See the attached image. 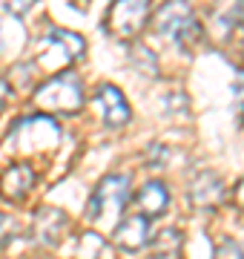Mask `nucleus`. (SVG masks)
<instances>
[{
	"label": "nucleus",
	"instance_id": "nucleus-17",
	"mask_svg": "<svg viewBox=\"0 0 244 259\" xmlns=\"http://www.w3.org/2000/svg\"><path fill=\"white\" fill-rule=\"evenodd\" d=\"M32 6H35V0H0V9L6 12V15H12V18L26 15Z\"/></svg>",
	"mask_w": 244,
	"mask_h": 259
},
{
	"label": "nucleus",
	"instance_id": "nucleus-9",
	"mask_svg": "<svg viewBox=\"0 0 244 259\" xmlns=\"http://www.w3.org/2000/svg\"><path fill=\"white\" fill-rule=\"evenodd\" d=\"M66 228H69V216H66L60 207H38L35 210V219H32V233L40 245H60V239L66 236Z\"/></svg>",
	"mask_w": 244,
	"mask_h": 259
},
{
	"label": "nucleus",
	"instance_id": "nucleus-4",
	"mask_svg": "<svg viewBox=\"0 0 244 259\" xmlns=\"http://www.w3.org/2000/svg\"><path fill=\"white\" fill-rule=\"evenodd\" d=\"M155 32L164 37H172L175 44L193 47L201 37V26H198L193 9L187 6V0H167L155 15Z\"/></svg>",
	"mask_w": 244,
	"mask_h": 259
},
{
	"label": "nucleus",
	"instance_id": "nucleus-14",
	"mask_svg": "<svg viewBox=\"0 0 244 259\" xmlns=\"http://www.w3.org/2000/svg\"><path fill=\"white\" fill-rule=\"evenodd\" d=\"M103 256V236L98 231H84L75 239L72 259H101Z\"/></svg>",
	"mask_w": 244,
	"mask_h": 259
},
{
	"label": "nucleus",
	"instance_id": "nucleus-5",
	"mask_svg": "<svg viewBox=\"0 0 244 259\" xmlns=\"http://www.w3.org/2000/svg\"><path fill=\"white\" fill-rule=\"evenodd\" d=\"M60 141V130L49 115H32V118H23L12 127L9 144L15 153H32V150H52Z\"/></svg>",
	"mask_w": 244,
	"mask_h": 259
},
{
	"label": "nucleus",
	"instance_id": "nucleus-20",
	"mask_svg": "<svg viewBox=\"0 0 244 259\" xmlns=\"http://www.w3.org/2000/svg\"><path fill=\"white\" fill-rule=\"evenodd\" d=\"M233 199H235V204H238V207L244 210V179L238 182V185H235V193H233Z\"/></svg>",
	"mask_w": 244,
	"mask_h": 259
},
{
	"label": "nucleus",
	"instance_id": "nucleus-3",
	"mask_svg": "<svg viewBox=\"0 0 244 259\" xmlns=\"http://www.w3.org/2000/svg\"><path fill=\"white\" fill-rule=\"evenodd\" d=\"M35 107L57 115H75L84 107V87L75 75H52L35 93Z\"/></svg>",
	"mask_w": 244,
	"mask_h": 259
},
{
	"label": "nucleus",
	"instance_id": "nucleus-22",
	"mask_svg": "<svg viewBox=\"0 0 244 259\" xmlns=\"http://www.w3.org/2000/svg\"><path fill=\"white\" fill-rule=\"evenodd\" d=\"M0 40H3V29H0Z\"/></svg>",
	"mask_w": 244,
	"mask_h": 259
},
{
	"label": "nucleus",
	"instance_id": "nucleus-7",
	"mask_svg": "<svg viewBox=\"0 0 244 259\" xmlns=\"http://www.w3.org/2000/svg\"><path fill=\"white\" fill-rule=\"evenodd\" d=\"M35 182H38L35 167L29 164V161H15V164H9L0 173V199L3 202H15V204L23 202L32 193Z\"/></svg>",
	"mask_w": 244,
	"mask_h": 259
},
{
	"label": "nucleus",
	"instance_id": "nucleus-15",
	"mask_svg": "<svg viewBox=\"0 0 244 259\" xmlns=\"http://www.w3.org/2000/svg\"><path fill=\"white\" fill-rule=\"evenodd\" d=\"M132 52V64L138 66L141 72H147V75H158V58L152 55L147 47H141V44H135V47L130 49Z\"/></svg>",
	"mask_w": 244,
	"mask_h": 259
},
{
	"label": "nucleus",
	"instance_id": "nucleus-1",
	"mask_svg": "<svg viewBox=\"0 0 244 259\" xmlns=\"http://www.w3.org/2000/svg\"><path fill=\"white\" fill-rule=\"evenodd\" d=\"M84 49H86V44L78 32L49 29L46 35L40 37V49H38V58H35V66L46 75H60L84 55Z\"/></svg>",
	"mask_w": 244,
	"mask_h": 259
},
{
	"label": "nucleus",
	"instance_id": "nucleus-6",
	"mask_svg": "<svg viewBox=\"0 0 244 259\" xmlns=\"http://www.w3.org/2000/svg\"><path fill=\"white\" fill-rule=\"evenodd\" d=\"M150 18V0H115L106 15V29L121 40H132L141 35Z\"/></svg>",
	"mask_w": 244,
	"mask_h": 259
},
{
	"label": "nucleus",
	"instance_id": "nucleus-2",
	"mask_svg": "<svg viewBox=\"0 0 244 259\" xmlns=\"http://www.w3.org/2000/svg\"><path fill=\"white\" fill-rule=\"evenodd\" d=\"M127 199H130V179L127 176H106L98 182V187L92 190V196H89V204H86V222L92 225H101V228H106V225H115V219L121 216L124 204H127Z\"/></svg>",
	"mask_w": 244,
	"mask_h": 259
},
{
	"label": "nucleus",
	"instance_id": "nucleus-13",
	"mask_svg": "<svg viewBox=\"0 0 244 259\" xmlns=\"http://www.w3.org/2000/svg\"><path fill=\"white\" fill-rule=\"evenodd\" d=\"M150 259H184V236L175 228H164L150 242Z\"/></svg>",
	"mask_w": 244,
	"mask_h": 259
},
{
	"label": "nucleus",
	"instance_id": "nucleus-8",
	"mask_svg": "<svg viewBox=\"0 0 244 259\" xmlns=\"http://www.w3.org/2000/svg\"><path fill=\"white\" fill-rule=\"evenodd\" d=\"M92 104L101 110L103 115V124L106 127H124V124H130L132 112H130V104H127V98H124V93L118 90V87H112V83H101L98 87V93H95Z\"/></svg>",
	"mask_w": 244,
	"mask_h": 259
},
{
	"label": "nucleus",
	"instance_id": "nucleus-19",
	"mask_svg": "<svg viewBox=\"0 0 244 259\" xmlns=\"http://www.w3.org/2000/svg\"><path fill=\"white\" fill-rule=\"evenodd\" d=\"M9 93H12V87L6 78H0V112L6 110V101H9Z\"/></svg>",
	"mask_w": 244,
	"mask_h": 259
},
{
	"label": "nucleus",
	"instance_id": "nucleus-12",
	"mask_svg": "<svg viewBox=\"0 0 244 259\" xmlns=\"http://www.w3.org/2000/svg\"><path fill=\"white\" fill-rule=\"evenodd\" d=\"M138 202V213L144 219H155V216H164L167 213V204H169V190L164 187V182H147V185L138 190L135 196Z\"/></svg>",
	"mask_w": 244,
	"mask_h": 259
},
{
	"label": "nucleus",
	"instance_id": "nucleus-11",
	"mask_svg": "<svg viewBox=\"0 0 244 259\" xmlns=\"http://www.w3.org/2000/svg\"><path fill=\"white\" fill-rule=\"evenodd\" d=\"M190 199L196 207L201 210H213L218 204L224 202V182L218 173L213 170H204V173H198L193 182H190Z\"/></svg>",
	"mask_w": 244,
	"mask_h": 259
},
{
	"label": "nucleus",
	"instance_id": "nucleus-21",
	"mask_svg": "<svg viewBox=\"0 0 244 259\" xmlns=\"http://www.w3.org/2000/svg\"><path fill=\"white\" fill-rule=\"evenodd\" d=\"M238 20H244V0H238Z\"/></svg>",
	"mask_w": 244,
	"mask_h": 259
},
{
	"label": "nucleus",
	"instance_id": "nucleus-16",
	"mask_svg": "<svg viewBox=\"0 0 244 259\" xmlns=\"http://www.w3.org/2000/svg\"><path fill=\"white\" fill-rule=\"evenodd\" d=\"M213 259H244V248L235 239H221L216 245V253Z\"/></svg>",
	"mask_w": 244,
	"mask_h": 259
},
{
	"label": "nucleus",
	"instance_id": "nucleus-18",
	"mask_svg": "<svg viewBox=\"0 0 244 259\" xmlns=\"http://www.w3.org/2000/svg\"><path fill=\"white\" fill-rule=\"evenodd\" d=\"M12 225H15V222H12L9 216H6V213L0 210V248H3V245L9 242V236L15 233V228H12Z\"/></svg>",
	"mask_w": 244,
	"mask_h": 259
},
{
	"label": "nucleus",
	"instance_id": "nucleus-10",
	"mask_svg": "<svg viewBox=\"0 0 244 259\" xmlns=\"http://www.w3.org/2000/svg\"><path fill=\"white\" fill-rule=\"evenodd\" d=\"M112 242L121 250H127V253H135V250L147 248V242H150V219H144L141 213H132V216L121 219L115 225Z\"/></svg>",
	"mask_w": 244,
	"mask_h": 259
}]
</instances>
